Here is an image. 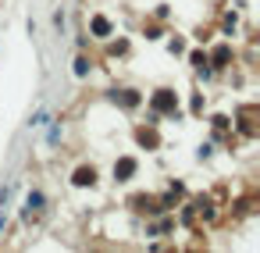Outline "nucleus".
Here are the masks:
<instances>
[{"instance_id":"nucleus-1","label":"nucleus","mask_w":260,"mask_h":253,"mask_svg":"<svg viewBox=\"0 0 260 253\" xmlns=\"http://www.w3.org/2000/svg\"><path fill=\"white\" fill-rule=\"evenodd\" d=\"M47 121H50V107H47V104H40V107H36V114L29 118V129H32V132H40Z\"/></svg>"},{"instance_id":"nucleus-2","label":"nucleus","mask_w":260,"mask_h":253,"mask_svg":"<svg viewBox=\"0 0 260 253\" xmlns=\"http://www.w3.org/2000/svg\"><path fill=\"white\" fill-rule=\"evenodd\" d=\"M43 203H47V196L36 189V193H29V200H25V218H32V214H40L43 210Z\"/></svg>"},{"instance_id":"nucleus-3","label":"nucleus","mask_w":260,"mask_h":253,"mask_svg":"<svg viewBox=\"0 0 260 253\" xmlns=\"http://www.w3.org/2000/svg\"><path fill=\"white\" fill-rule=\"evenodd\" d=\"M75 182H79V186H89V182H93V167H79V172H75Z\"/></svg>"},{"instance_id":"nucleus-4","label":"nucleus","mask_w":260,"mask_h":253,"mask_svg":"<svg viewBox=\"0 0 260 253\" xmlns=\"http://www.w3.org/2000/svg\"><path fill=\"white\" fill-rule=\"evenodd\" d=\"M93 32H96V36H107V32H110L107 18H96V22H93Z\"/></svg>"},{"instance_id":"nucleus-5","label":"nucleus","mask_w":260,"mask_h":253,"mask_svg":"<svg viewBox=\"0 0 260 253\" xmlns=\"http://www.w3.org/2000/svg\"><path fill=\"white\" fill-rule=\"evenodd\" d=\"M11 193H15V182H8L4 189H0V207H8V200H11Z\"/></svg>"},{"instance_id":"nucleus-6","label":"nucleus","mask_w":260,"mask_h":253,"mask_svg":"<svg viewBox=\"0 0 260 253\" xmlns=\"http://www.w3.org/2000/svg\"><path fill=\"white\" fill-rule=\"evenodd\" d=\"M86 71H89V61L79 57V61H75V75H86Z\"/></svg>"},{"instance_id":"nucleus-7","label":"nucleus","mask_w":260,"mask_h":253,"mask_svg":"<svg viewBox=\"0 0 260 253\" xmlns=\"http://www.w3.org/2000/svg\"><path fill=\"white\" fill-rule=\"evenodd\" d=\"M4 225H8V210H4V207H0V228H4Z\"/></svg>"}]
</instances>
